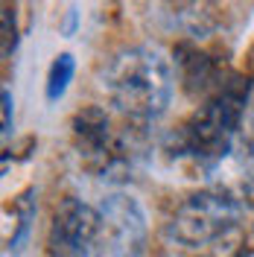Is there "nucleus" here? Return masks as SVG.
Instances as JSON below:
<instances>
[{
    "label": "nucleus",
    "mask_w": 254,
    "mask_h": 257,
    "mask_svg": "<svg viewBox=\"0 0 254 257\" xmlns=\"http://www.w3.org/2000/svg\"><path fill=\"white\" fill-rule=\"evenodd\" d=\"M248 94H251V79L231 73L219 94L210 96L190 120H184L175 132H170L167 152L173 158L193 161L202 170L216 167L237 141L239 126L248 114L245 111Z\"/></svg>",
    "instance_id": "f257e3e1"
},
{
    "label": "nucleus",
    "mask_w": 254,
    "mask_h": 257,
    "mask_svg": "<svg viewBox=\"0 0 254 257\" xmlns=\"http://www.w3.org/2000/svg\"><path fill=\"white\" fill-rule=\"evenodd\" d=\"M102 88L135 123H149L167 111L173 99V67L158 47L132 44L117 50L102 67Z\"/></svg>",
    "instance_id": "f03ea898"
},
{
    "label": "nucleus",
    "mask_w": 254,
    "mask_h": 257,
    "mask_svg": "<svg viewBox=\"0 0 254 257\" xmlns=\"http://www.w3.org/2000/svg\"><path fill=\"white\" fill-rule=\"evenodd\" d=\"M239 216L242 208L234 196L199 190L175 208L167 234L187 248H199L207 242H219L228 231L239 228Z\"/></svg>",
    "instance_id": "7ed1b4c3"
},
{
    "label": "nucleus",
    "mask_w": 254,
    "mask_h": 257,
    "mask_svg": "<svg viewBox=\"0 0 254 257\" xmlns=\"http://www.w3.org/2000/svg\"><path fill=\"white\" fill-rule=\"evenodd\" d=\"M96 257H141L146 251V213L129 193H108L99 205Z\"/></svg>",
    "instance_id": "20e7f679"
},
{
    "label": "nucleus",
    "mask_w": 254,
    "mask_h": 257,
    "mask_svg": "<svg viewBox=\"0 0 254 257\" xmlns=\"http://www.w3.org/2000/svg\"><path fill=\"white\" fill-rule=\"evenodd\" d=\"M99 208L67 196L53 213L47 234L50 257H96L99 242Z\"/></svg>",
    "instance_id": "39448f33"
},
{
    "label": "nucleus",
    "mask_w": 254,
    "mask_h": 257,
    "mask_svg": "<svg viewBox=\"0 0 254 257\" xmlns=\"http://www.w3.org/2000/svg\"><path fill=\"white\" fill-rule=\"evenodd\" d=\"M175 62L181 67V82L187 88V94L205 96L213 91V96L225 88L222 76H219V64L213 62L207 53H199L190 44H178L175 47Z\"/></svg>",
    "instance_id": "423d86ee"
},
{
    "label": "nucleus",
    "mask_w": 254,
    "mask_h": 257,
    "mask_svg": "<svg viewBox=\"0 0 254 257\" xmlns=\"http://www.w3.org/2000/svg\"><path fill=\"white\" fill-rule=\"evenodd\" d=\"M12 213H15V231H12V237L6 240V248H9V251H21L24 242H27V237H30L32 219H35V190L21 193L15 199V205H12Z\"/></svg>",
    "instance_id": "0eeeda50"
},
{
    "label": "nucleus",
    "mask_w": 254,
    "mask_h": 257,
    "mask_svg": "<svg viewBox=\"0 0 254 257\" xmlns=\"http://www.w3.org/2000/svg\"><path fill=\"white\" fill-rule=\"evenodd\" d=\"M73 73H76V62H73V56L70 53H59L53 64H50L47 70V85H44V94H47L50 102H59L67 91V85L73 79Z\"/></svg>",
    "instance_id": "6e6552de"
},
{
    "label": "nucleus",
    "mask_w": 254,
    "mask_h": 257,
    "mask_svg": "<svg viewBox=\"0 0 254 257\" xmlns=\"http://www.w3.org/2000/svg\"><path fill=\"white\" fill-rule=\"evenodd\" d=\"M18 47V27H15V12L6 3L3 6V59H9Z\"/></svg>",
    "instance_id": "1a4fd4ad"
},
{
    "label": "nucleus",
    "mask_w": 254,
    "mask_h": 257,
    "mask_svg": "<svg viewBox=\"0 0 254 257\" xmlns=\"http://www.w3.org/2000/svg\"><path fill=\"white\" fill-rule=\"evenodd\" d=\"M0 102H3V135H9L12 132V114H15V99H12L9 88L0 91Z\"/></svg>",
    "instance_id": "9d476101"
},
{
    "label": "nucleus",
    "mask_w": 254,
    "mask_h": 257,
    "mask_svg": "<svg viewBox=\"0 0 254 257\" xmlns=\"http://www.w3.org/2000/svg\"><path fill=\"white\" fill-rule=\"evenodd\" d=\"M237 138H242L245 149H251V152H254V111L245 114V120H242V126H239V135H237Z\"/></svg>",
    "instance_id": "9b49d317"
},
{
    "label": "nucleus",
    "mask_w": 254,
    "mask_h": 257,
    "mask_svg": "<svg viewBox=\"0 0 254 257\" xmlns=\"http://www.w3.org/2000/svg\"><path fill=\"white\" fill-rule=\"evenodd\" d=\"M73 27H76V9H70V12H67V21H64V35H70V32H73Z\"/></svg>",
    "instance_id": "f8f14e48"
},
{
    "label": "nucleus",
    "mask_w": 254,
    "mask_h": 257,
    "mask_svg": "<svg viewBox=\"0 0 254 257\" xmlns=\"http://www.w3.org/2000/svg\"><path fill=\"white\" fill-rule=\"evenodd\" d=\"M239 257H254V248H242V254Z\"/></svg>",
    "instance_id": "ddd939ff"
},
{
    "label": "nucleus",
    "mask_w": 254,
    "mask_h": 257,
    "mask_svg": "<svg viewBox=\"0 0 254 257\" xmlns=\"http://www.w3.org/2000/svg\"><path fill=\"white\" fill-rule=\"evenodd\" d=\"M202 257H205V254H202Z\"/></svg>",
    "instance_id": "4468645a"
}]
</instances>
